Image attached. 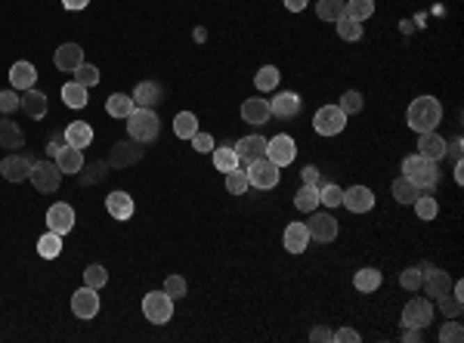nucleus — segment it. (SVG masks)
Here are the masks:
<instances>
[{
  "mask_svg": "<svg viewBox=\"0 0 464 343\" xmlns=\"http://www.w3.org/2000/svg\"><path fill=\"white\" fill-rule=\"evenodd\" d=\"M408 127L418 130V133H431L436 130V124L442 121V106L440 99H433V96H418V99L408 106Z\"/></svg>",
  "mask_w": 464,
  "mask_h": 343,
  "instance_id": "obj_1",
  "label": "nucleus"
},
{
  "mask_svg": "<svg viewBox=\"0 0 464 343\" xmlns=\"http://www.w3.org/2000/svg\"><path fill=\"white\" fill-rule=\"evenodd\" d=\"M403 176L408 183H415L421 192L433 189L440 183V170H436V161H427L421 155H408L403 161Z\"/></svg>",
  "mask_w": 464,
  "mask_h": 343,
  "instance_id": "obj_2",
  "label": "nucleus"
},
{
  "mask_svg": "<svg viewBox=\"0 0 464 343\" xmlns=\"http://www.w3.org/2000/svg\"><path fill=\"white\" fill-rule=\"evenodd\" d=\"M127 133L136 142H152L161 133V121H158L155 108H134L127 115Z\"/></svg>",
  "mask_w": 464,
  "mask_h": 343,
  "instance_id": "obj_3",
  "label": "nucleus"
},
{
  "mask_svg": "<svg viewBox=\"0 0 464 343\" xmlns=\"http://www.w3.org/2000/svg\"><path fill=\"white\" fill-rule=\"evenodd\" d=\"M143 315L152 325H168L174 319V297L164 291H149L143 297Z\"/></svg>",
  "mask_w": 464,
  "mask_h": 343,
  "instance_id": "obj_4",
  "label": "nucleus"
},
{
  "mask_svg": "<svg viewBox=\"0 0 464 343\" xmlns=\"http://www.w3.org/2000/svg\"><path fill=\"white\" fill-rule=\"evenodd\" d=\"M279 170L282 167H275L269 158H257V161H251L245 167V174H248V183H251L254 189H275L282 180Z\"/></svg>",
  "mask_w": 464,
  "mask_h": 343,
  "instance_id": "obj_5",
  "label": "nucleus"
},
{
  "mask_svg": "<svg viewBox=\"0 0 464 343\" xmlns=\"http://www.w3.org/2000/svg\"><path fill=\"white\" fill-rule=\"evenodd\" d=\"M313 127H316V133H322V136H337L347 127V115L337 106H322L313 118Z\"/></svg>",
  "mask_w": 464,
  "mask_h": 343,
  "instance_id": "obj_6",
  "label": "nucleus"
},
{
  "mask_svg": "<svg viewBox=\"0 0 464 343\" xmlns=\"http://www.w3.org/2000/svg\"><path fill=\"white\" fill-rule=\"evenodd\" d=\"M29 180L34 183V189H38V192H56L59 183H62V170H59L56 161H38L31 167Z\"/></svg>",
  "mask_w": 464,
  "mask_h": 343,
  "instance_id": "obj_7",
  "label": "nucleus"
},
{
  "mask_svg": "<svg viewBox=\"0 0 464 343\" xmlns=\"http://www.w3.org/2000/svg\"><path fill=\"white\" fill-rule=\"evenodd\" d=\"M266 158L275 164V167H288V164H294V158H297L294 140H291L288 133H279V136H273V140H266Z\"/></svg>",
  "mask_w": 464,
  "mask_h": 343,
  "instance_id": "obj_8",
  "label": "nucleus"
},
{
  "mask_svg": "<svg viewBox=\"0 0 464 343\" xmlns=\"http://www.w3.org/2000/svg\"><path fill=\"white\" fill-rule=\"evenodd\" d=\"M431 321H433V303L431 300H424V297L408 300L406 310H403V328H421V331H424Z\"/></svg>",
  "mask_w": 464,
  "mask_h": 343,
  "instance_id": "obj_9",
  "label": "nucleus"
},
{
  "mask_svg": "<svg viewBox=\"0 0 464 343\" xmlns=\"http://www.w3.org/2000/svg\"><path fill=\"white\" fill-rule=\"evenodd\" d=\"M47 229L56 232V235H68V232L74 229V208L65 201H56L50 204V210H47Z\"/></svg>",
  "mask_w": 464,
  "mask_h": 343,
  "instance_id": "obj_10",
  "label": "nucleus"
},
{
  "mask_svg": "<svg viewBox=\"0 0 464 343\" xmlns=\"http://www.w3.org/2000/svg\"><path fill=\"white\" fill-rule=\"evenodd\" d=\"M72 312L78 315V319H96L99 315V291L96 287H81V291H74L72 297Z\"/></svg>",
  "mask_w": 464,
  "mask_h": 343,
  "instance_id": "obj_11",
  "label": "nucleus"
},
{
  "mask_svg": "<svg viewBox=\"0 0 464 343\" xmlns=\"http://www.w3.org/2000/svg\"><path fill=\"white\" fill-rule=\"evenodd\" d=\"M31 167H34V161L29 155H6L3 161H0V174L10 183H25L31 176Z\"/></svg>",
  "mask_w": 464,
  "mask_h": 343,
  "instance_id": "obj_12",
  "label": "nucleus"
},
{
  "mask_svg": "<svg viewBox=\"0 0 464 343\" xmlns=\"http://www.w3.org/2000/svg\"><path fill=\"white\" fill-rule=\"evenodd\" d=\"M232 149H235V155H239L241 167H248V164L257 161V158H266V140H263L260 133L245 136V140H239Z\"/></svg>",
  "mask_w": 464,
  "mask_h": 343,
  "instance_id": "obj_13",
  "label": "nucleus"
},
{
  "mask_svg": "<svg viewBox=\"0 0 464 343\" xmlns=\"http://www.w3.org/2000/svg\"><path fill=\"white\" fill-rule=\"evenodd\" d=\"M307 232H310V238L328 244V242H335V238H337V219L331 214H313V217H310V223H307Z\"/></svg>",
  "mask_w": 464,
  "mask_h": 343,
  "instance_id": "obj_14",
  "label": "nucleus"
},
{
  "mask_svg": "<svg viewBox=\"0 0 464 343\" xmlns=\"http://www.w3.org/2000/svg\"><path fill=\"white\" fill-rule=\"evenodd\" d=\"M421 287L427 291V297H442V294H452V278H449L446 269L424 266V281H421Z\"/></svg>",
  "mask_w": 464,
  "mask_h": 343,
  "instance_id": "obj_15",
  "label": "nucleus"
},
{
  "mask_svg": "<svg viewBox=\"0 0 464 343\" xmlns=\"http://www.w3.org/2000/svg\"><path fill=\"white\" fill-rule=\"evenodd\" d=\"M301 106L303 102L297 93H275L273 102H269V112H273L275 118L288 121V118H297V115H301Z\"/></svg>",
  "mask_w": 464,
  "mask_h": 343,
  "instance_id": "obj_16",
  "label": "nucleus"
},
{
  "mask_svg": "<svg viewBox=\"0 0 464 343\" xmlns=\"http://www.w3.org/2000/svg\"><path fill=\"white\" fill-rule=\"evenodd\" d=\"M269 118H273V112H269V102L266 99H257V96H254V99L241 102V121H245V124L263 127Z\"/></svg>",
  "mask_w": 464,
  "mask_h": 343,
  "instance_id": "obj_17",
  "label": "nucleus"
},
{
  "mask_svg": "<svg viewBox=\"0 0 464 343\" xmlns=\"http://www.w3.org/2000/svg\"><path fill=\"white\" fill-rule=\"evenodd\" d=\"M344 204H347V210H353V214H369L375 208V192L365 186H353L344 192Z\"/></svg>",
  "mask_w": 464,
  "mask_h": 343,
  "instance_id": "obj_18",
  "label": "nucleus"
},
{
  "mask_svg": "<svg viewBox=\"0 0 464 343\" xmlns=\"http://www.w3.org/2000/svg\"><path fill=\"white\" fill-rule=\"evenodd\" d=\"M143 142L127 140V142H118L112 149V158H109V167H127V164H136L143 158Z\"/></svg>",
  "mask_w": 464,
  "mask_h": 343,
  "instance_id": "obj_19",
  "label": "nucleus"
},
{
  "mask_svg": "<svg viewBox=\"0 0 464 343\" xmlns=\"http://www.w3.org/2000/svg\"><path fill=\"white\" fill-rule=\"evenodd\" d=\"M418 155L427 158V161H440L446 155V140H442L436 130L431 133H418Z\"/></svg>",
  "mask_w": 464,
  "mask_h": 343,
  "instance_id": "obj_20",
  "label": "nucleus"
},
{
  "mask_svg": "<svg viewBox=\"0 0 464 343\" xmlns=\"http://www.w3.org/2000/svg\"><path fill=\"white\" fill-rule=\"evenodd\" d=\"M10 84L13 90H31L34 84H38V68H34L31 62H16L10 68Z\"/></svg>",
  "mask_w": 464,
  "mask_h": 343,
  "instance_id": "obj_21",
  "label": "nucleus"
},
{
  "mask_svg": "<svg viewBox=\"0 0 464 343\" xmlns=\"http://www.w3.org/2000/svg\"><path fill=\"white\" fill-rule=\"evenodd\" d=\"M53 161L59 164L62 176H65V174L78 176V174H81V167H84V155H81V149H74V146H62Z\"/></svg>",
  "mask_w": 464,
  "mask_h": 343,
  "instance_id": "obj_22",
  "label": "nucleus"
},
{
  "mask_svg": "<svg viewBox=\"0 0 464 343\" xmlns=\"http://www.w3.org/2000/svg\"><path fill=\"white\" fill-rule=\"evenodd\" d=\"M53 62H56L59 72H74V68L84 62V50L78 44H62L56 50V56H53Z\"/></svg>",
  "mask_w": 464,
  "mask_h": 343,
  "instance_id": "obj_23",
  "label": "nucleus"
},
{
  "mask_svg": "<svg viewBox=\"0 0 464 343\" xmlns=\"http://www.w3.org/2000/svg\"><path fill=\"white\" fill-rule=\"evenodd\" d=\"M62 140H65V146H74V149H87L90 142H93V127L87 124V121H74V124L65 127V133H62Z\"/></svg>",
  "mask_w": 464,
  "mask_h": 343,
  "instance_id": "obj_24",
  "label": "nucleus"
},
{
  "mask_svg": "<svg viewBox=\"0 0 464 343\" xmlns=\"http://www.w3.org/2000/svg\"><path fill=\"white\" fill-rule=\"evenodd\" d=\"M19 108H25V115L29 118H44L47 115V96L40 90H22V96H19Z\"/></svg>",
  "mask_w": 464,
  "mask_h": 343,
  "instance_id": "obj_25",
  "label": "nucleus"
},
{
  "mask_svg": "<svg viewBox=\"0 0 464 343\" xmlns=\"http://www.w3.org/2000/svg\"><path fill=\"white\" fill-rule=\"evenodd\" d=\"M310 244V232H307V223H291L285 229V251L288 253H303Z\"/></svg>",
  "mask_w": 464,
  "mask_h": 343,
  "instance_id": "obj_26",
  "label": "nucleus"
},
{
  "mask_svg": "<svg viewBox=\"0 0 464 343\" xmlns=\"http://www.w3.org/2000/svg\"><path fill=\"white\" fill-rule=\"evenodd\" d=\"M106 210L115 219H130L134 217V198H130L127 192H112V195L106 198Z\"/></svg>",
  "mask_w": 464,
  "mask_h": 343,
  "instance_id": "obj_27",
  "label": "nucleus"
},
{
  "mask_svg": "<svg viewBox=\"0 0 464 343\" xmlns=\"http://www.w3.org/2000/svg\"><path fill=\"white\" fill-rule=\"evenodd\" d=\"M25 146V133L16 121L3 118L0 121V149H22Z\"/></svg>",
  "mask_w": 464,
  "mask_h": 343,
  "instance_id": "obj_28",
  "label": "nucleus"
},
{
  "mask_svg": "<svg viewBox=\"0 0 464 343\" xmlns=\"http://www.w3.org/2000/svg\"><path fill=\"white\" fill-rule=\"evenodd\" d=\"M134 102H136V108H155L161 102V87L155 81H143L134 90Z\"/></svg>",
  "mask_w": 464,
  "mask_h": 343,
  "instance_id": "obj_29",
  "label": "nucleus"
},
{
  "mask_svg": "<svg viewBox=\"0 0 464 343\" xmlns=\"http://www.w3.org/2000/svg\"><path fill=\"white\" fill-rule=\"evenodd\" d=\"M136 108V102H134V96H124V93H112L106 99V112L112 115V118H121V121H127V115Z\"/></svg>",
  "mask_w": 464,
  "mask_h": 343,
  "instance_id": "obj_30",
  "label": "nucleus"
},
{
  "mask_svg": "<svg viewBox=\"0 0 464 343\" xmlns=\"http://www.w3.org/2000/svg\"><path fill=\"white\" fill-rule=\"evenodd\" d=\"M381 281H384V276H381L375 266H365V269H359L356 276H353V285H356V291H362V294L378 291Z\"/></svg>",
  "mask_w": 464,
  "mask_h": 343,
  "instance_id": "obj_31",
  "label": "nucleus"
},
{
  "mask_svg": "<svg viewBox=\"0 0 464 343\" xmlns=\"http://www.w3.org/2000/svg\"><path fill=\"white\" fill-rule=\"evenodd\" d=\"M214 167L220 170V174H230V170H235V167H241V161H239V155H235V149L232 146H214Z\"/></svg>",
  "mask_w": 464,
  "mask_h": 343,
  "instance_id": "obj_32",
  "label": "nucleus"
},
{
  "mask_svg": "<svg viewBox=\"0 0 464 343\" xmlns=\"http://www.w3.org/2000/svg\"><path fill=\"white\" fill-rule=\"evenodd\" d=\"M38 253L44 260H56L59 253H62V235H56V232L47 229V235H40V242H38Z\"/></svg>",
  "mask_w": 464,
  "mask_h": 343,
  "instance_id": "obj_33",
  "label": "nucleus"
},
{
  "mask_svg": "<svg viewBox=\"0 0 464 343\" xmlns=\"http://www.w3.org/2000/svg\"><path fill=\"white\" fill-rule=\"evenodd\" d=\"M87 99H90V96H87V87L74 84V81H72V84L62 87V102H65L68 108H84V106H87Z\"/></svg>",
  "mask_w": 464,
  "mask_h": 343,
  "instance_id": "obj_34",
  "label": "nucleus"
},
{
  "mask_svg": "<svg viewBox=\"0 0 464 343\" xmlns=\"http://www.w3.org/2000/svg\"><path fill=\"white\" fill-rule=\"evenodd\" d=\"M294 204H297V210H303V214H313V210L319 208V186H303L294 195Z\"/></svg>",
  "mask_w": 464,
  "mask_h": 343,
  "instance_id": "obj_35",
  "label": "nucleus"
},
{
  "mask_svg": "<svg viewBox=\"0 0 464 343\" xmlns=\"http://www.w3.org/2000/svg\"><path fill=\"white\" fill-rule=\"evenodd\" d=\"M174 133L179 140H192V136L198 133V118L192 112H179L177 121H174Z\"/></svg>",
  "mask_w": 464,
  "mask_h": 343,
  "instance_id": "obj_36",
  "label": "nucleus"
},
{
  "mask_svg": "<svg viewBox=\"0 0 464 343\" xmlns=\"http://www.w3.org/2000/svg\"><path fill=\"white\" fill-rule=\"evenodd\" d=\"M279 78H282V74H279V68H275V65H263L260 72L254 74V87L263 90V93L275 90V87H279Z\"/></svg>",
  "mask_w": 464,
  "mask_h": 343,
  "instance_id": "obj_37",
  "label": "nucleus"
},
{
  "mask_svg": "<svg viewBox=\"0 0 464 343\" xmlns=\"http://www.w3.org/2000/svg\"><path fill=\"white\" fill-rule=\"evenodd\" d=\"M344 12H347L350 19H356V22H365V19H371V12H375V0H347V3H344Z\"/></svg>",
  "mask_w": 464,
  "mask_h": 343,
  "instance_id": "obj_38",
  "label": "nucleus"
},
{
  "mask_svg": "<svg viewBox=\"0 0 464 343\" xmlns=\"http://www.w3.org/2000/svg\"><path fill=\"white\" fill-rule=\"evenodd\" d=\"M418 195H421V189L415 186V183H408L406 176H399V180L393 183V198H397L399 204H415Z\"/></svg>",
  "mask_w": 464,
  "mask_h": 343,
  "instance_id": "obj_39",
  "label": "nucleus"
},
{
  "mask_svg": "<svg viewBox=\"0 0 464 343\" xmlns=\"http://www.w3.org/2000/svg\"><path fill=\"white\" fill-rule=\"evenodd\" d=\"M316 16H319L322 22H337V19L344 16V0H319V3H316Z\"/></svg>",
  "mask_w": 464,
  "mask_h": 343,
  "instance_id": "obj_40",
  "label": "nucleus"
},
{
  "mask_svg": "<svg viewBox=\"0 0 464 343\" xmlns=\"http://www.w3.org/2000/svg\"><path fill=\"white\" fill-rule=\"evenodd\" d=\"M81 170H84V174H81L78 180L84 183V186H93V183H102L109 176V161H96V164H90V167L84 164Z\"/></svg>",
  "mask_w": 464,
  "mask_h": 343,
  "instance_id": "obj_41",
  "label": "nucleus"
},
{
  "mask_svg": "<svg viewBox=\"0 0 464 343\" xmlns=\"http://www.w3.org/2000/svg\"><path fill=\"white\" fill-rule=\"evenodd\" d=\"M337 37L341 40H359L362 37V22H356V19H350L347 12H344V16L337 19Z\"/></svg>",
  "mask_w": 464,
  "mask_h": 343,
  "instance_id": "obj_42",
  "label": "nucleus"
},
{
  "mask_svg": "<svg viewBox=\"0 0 464 343\" xmlns=\"http://www.w3.org/2000/svg\"><path fill=\"white\" fill-rule=\"evenodd\" d=\"M436 306H440V312L446 315V319H458L464 310V300L455 297V294H442V297H436Z\"/></svg>",
  "mask_w": 464,
  "mask_h": 343,
  "instance_id": "obj_43",
  "label": "nucleus"
},
{
  "mask_svg": "<svg viewBox=\"0 0 464 343\" xmlns=\"http://www.w3.org/2000/svg\"><path fill=\"white\" fill-rule=\"evenodd\" d=\"M248 186H251V183H248V174L241 167H235V170L226 174V192H230V195H245Z\"/></svg>",
  "mask_w": 464,
  "mask_h": 343,
  "instance_id": "obj_44",
  "label": "nucleus"
},
{
  "mask_svg": "<svg viewBox=\"0 0 464 343\" xmlns=\"http://www.w3.org/2000/svg\"><path fill=\"white\" fill-rule=\"evenodd\" d=\"M72 74H74V84H81V87H96V84H99V68H96V65L81 62Z\"/></svg>",
  "mask_w": 464,
  "mask_h": 343,
  "instance_id": "obj_45",
  "label": "nucleus"
},
{
  "mask_svg": "<svg viewBox=\"0 0 464 343\" xmlns=\"http://www.w3.org/2000/svg\"><path fill=\"white\" fill-rule=\"evenodd\" d=\"M319 204H325V208H341V204H344V189L335 186V183L319 186Z\"/></svg>",
  "mask_w": 464,
  "mask_h": 343,
  "instance_id": "obj_46",
  "label": "nucleus"
},
{
  "mask_svg": "<svg viewBox=\"0 0 464 343\" xmlns=\"http://www.w3.org/2000/svg\"><path fill=\"white\" fill-rule=\"evenodd\" d=\"M415 214H418L421 219H436L440 204H436V198H431V195H418L415 198Z\"/></svg>",
  "mask_w": 464,
  "mask_h": 343,
  "instance_id": "obj_47",
  "label": "nucleus"
},
{
  "mask_svg": "<svg viewBox=\"0 0 464 343\" xmlns=\"http://www.w3.org/2000/svg\"><path fill=\"white\" fill-rule=\"evenodd\" d=\"M106 281H109L106 266L93 263V266H87V269H84V285H87V287H96V291H99V287L106 285Z\"/></svg>",
  "mask_w": 464,
  "mask_h": 343,
  "instance_id": "obj_48",
  "label": "nucleus"
},
{
  "mask_svg": "<svg viewBox=\"0 0 464 343\" xmlns=\"http://www.w3.org/2000/svg\"><path fill=\"white\" fill-rule=\"evenodd\" d=\"M362 106H365L362 93H359V90H347V93L341 96V106H337V108H341L344 115H356V112H362Z\"/></svg>",
  "mask_w": 464,
  "mask_h": 343,
  "instance_id": "obj_49",
  "label": "nucleus"
},
{
  "mask_svg": "<svg viewBox=\"0 0 464 343\" xmlns=\"http://www.w3.org/2000/svg\"><path fill=\"white\" fill-rule=\"evenodd\" d=\"M421 281H424V269H421V266H408L403 276H399V285H403L406 291H418Z\"/></svg>",
  "mask_w": 464,
  "mask_h": 343,
  "instance_id": "obj_50",
  "label": "nucleus"
},
{
  "mask_svg": "<svg viewBox=\"0 0 464 343\" xmlns=\"http://www.w3.org/2000/svg\"><path fill=\"white\" fill-rule=\"evenodd\" d=\"M440 340L442 343H461L464 340V328L455 319H449L446 325H442V331H440Z\"/></svg>",
  "mask_w": 464,
  "mask_h": 343,
  "instance_id": "obj_51",
  "label": "nucleus"
},
{
  "mask_svg": "<svg viewBox=\"0 0 464 343\" xmlns=\"http://www.w3.org/2000/svg\"><path fill=\"white\" fill-rule=\"evenodd\" d=\"M186 278L183 276H168V281H164V294H170V297H186Z\"/></svg>",
  "mask_w": 464,
  "mask_h": 343,
  "instance_id": "obj_52",
  "label": "nucleus"
},
{
  "mask_svg": "<svg viewBox=\"0 0 464 343\" xmlns=\"http://www.w3.org/2000/svg\"><path fill=\"white\" fill-rule=\"evenodd\" d=\"M189 142H192V149H195L198 155H207V152H214V146H217L211 133H195Z\"/></svg>",
  "mask_w": 464,
  "mask_h": 343,
  "instance_id": "obj_53",
  "label": "nucleus"
},
{
  "mask_svg": "<svg viewBox=\"0 0 464 343\" xmlns=\"http://www.w3.org/2000/svg\"><path fill=\"white\" fill-rule=\"evenodd\" d=\"M16 108H19V93H13V90H0V112L10 115V112H16Z\"/></svg>",
  "mask_w": 464,
  "mask_h": 343,
  "instance_id": "obj_54",
  "label": "nucleus"
},
{
  "mask_svg": "<svg viewBox=\"0 0 464 343\" xmlns=\"http://www.w3.org/2000/svg\"><path fill=\"white\" fill-rule=\"evenodd\" d=\"M331 340H337V343H359V331H353V328H341V331L331 334Z\"/></svg>",
  "mask_w": 464,
  "mask_h": 343,
  "instance_id": "obj_55",
  "label": "nucleus"
},
{
  "mask_svg": "<svg viewBox=\"0 0 464 343\" xmlns=\"http://www.w3.org/2000/svg\"><path fill=\"white\" fill-rule=\"evenodd\" d=\"M303 186H319V167H313V164H307V167H303Z\"/></svg>",
  "mask_w": 464,
  "mask_h": 343,
  "instance_id": "obj_56",
  "label": "nucleus"
},
{
  "mask_svg": "<svg viewBox=\"0 0 464 343\" xmlns=\"http://www.w3.org/2000/svg\"><path fill=\"white\" fill-rule=\"evenodd\" d=\"M310 340H316V343H325V340H331V331L325 325H319V328H313V331H310Z\"/></svg>",
  "mask_w": 464,
  "mask_h": 343,
  "instance_id": "obj_57",
  "label": "nucleus"
},
{
  "mask_svg": "<svg viewBox=\"0 0 464 343\" xmlns=\"http://www.w3.org/2000/svg\"><path fill=\"white\" fill-rule=\"evenodd\" d=\"M403 340H406V343H418V340H421V328H406Z\"/></svg>",
  "mask_w": 464,
  "mask_h": 343,
  "instance_id": "obj_58",
  "label": "nucleus"
},
{
  "mask_svg": "<svg viewBox=\"0 0 464 343\" xmlns=\"http://www.w3.org/2000/svg\"><path fill=\"white\" fill-rule=\"evenodd\" d=\"M307 3H310V0H285V6H288L291 12H301V10H307Z\"/></svg>",
  "mask_w": 464,
  "mask_h": 343,
  "instance_id": "obj_59",
  "label": "nucleus"
},
{
  "mask_svg": "<svg viewBox=\"0 0 464 343\" xmlns=\"http://www.w3.org/2000/svg\"><path fill=\"white\" fill-rule=\"evenodd\" d=\"M87 3H90V0H62V6H65V10H84Z\"/></svg>",
  "mask_w": 464,
  "mask_h": 343,
  "instance_id": "obj_60",
  "label": "nucleus"
},
{
  "mask_svg": "<svg viewBox=\"0 0 464 343\" xmlns=\"http://www.w3.org/2000/svg\"><path fill=\"white\" fill-rule=\"evenodd\" d=\"M455 183H464V167H461V158L455 161Z\"/></svg>",
  "mask_w": 464,
  "mask_h": 343,
  "instance_id": "obj_61",
  "label": "nucleus"
},
{
  "mask_svg": "<svg viewBox=\"0 0 464 343\" xmlns=\"http://www.w3.org/2000/svg\"><path fill=\"white\" fill-rule=\"evenodd\" d=\"M452 294H455V297H461V300H464V285H461V281H455V285H452Z\"/></svg>",
  "mask_w": 464,
  "mask_h": 343,
  "instance_id": "obj_62",
  "label": "nucleus"
},
{
  "mask_svg": "<svg viewBox=\"0 0 464 343\" xmlns=\"http://www.w3.org/2000/svg\"><path fill=\"white\" fill-rule=\"evenodd\" d=\"M59 142H50V146H47V155H50V158H56V152H59Z\"/></svg>",
  "mask_w": 464,
  "mask_h": 343,
  "instance_id": "obj_63",
  "label": "nucleus"
},
{
  "mask_svg": "<svg viewBox=\"0 0 464 343\" xmlns=\"http://www.w3.org/2000/svg\"><path fill=\"white\" fill-rule=\"evenodd\" d=\"M192 37H195V40H205L207 31H205V28H195V34H192Z\"/></svg>",
  "mask_w": 464,
  "mask_h": 343,
  "instance_id": "obj_64",
  "label": "nucleus"
}]
</instances>
